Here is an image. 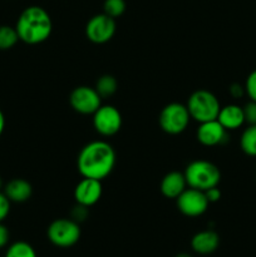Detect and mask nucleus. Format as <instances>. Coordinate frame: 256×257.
Wrapping results in <instances>:
<instances>
[{
  "mask_svg": "<svg viewBox=\"0 0 256 257\" xmlns=\"http://www.w3.org/2000/svg\"><path fill=\"white\" fill-rule=\"evenodd\" d=\"M115 165V153L112 146L104 141H94L80 151L78 156V171L85 178L102 181L110 175Z\"/></svg>",
  "mask_w": 256,
  "mask_h": 257,
  "instance_id": "f257e3e1",
  "label": "nucleus"
},
{
  "mask_svg": "<svg viewBox=\"0 0 256 257\" xmlns=\"http://www.w3.org/2000/svg\"><path fill=\"white\" fill-rule=\"evenodd\" d=\"M15 29L19 40L27 44H39L50 37L53 29L52 18L42 7L32 5L19 15Z\"/></svg>",
  "mask_w": 256,
  "mask_h": 257,
  "instance_id": "f03ea898",
  "label": "nucleus"
},
{
  "mask_svg": "<svg viewBox=\"0 0 256 257\" xmlns=\"http://www.w3.org/2000/svg\"><path fill=\"white\" fill-rule=\"evenodd\" d=\"M185 178L188 187L200 191H207L218 186L221 181V172L216 165L208 161H193L186 167Z\"/></svg>",
  "mask_w": 256,
  "mask_h": 257,
  "instance_id": "7ed1b4c3",
  "label": "nucleus"
},
{
  "mask_svg": "<svg viewBox=\"0 0 256 257\" xmlns=\"http://www.w3.org/2000/svg\"><path fill=\"white\" fill-rule=\"evenodd\" d=\"M186 107L191 118L200 123L217 119L218 112L221 109L220 102L216 95L205 89L193 92L188 98Z\"/></svg>",
  "mask_w": 256,
  "mask_h": 257,
  "instance_id": "20e7f679",
  "label": "nucleus"
},
{
  "mask_svg": "<svg viewBox=\"0 0 256 257\" xmlns=\"http://www.w3.org/2000/svg\"><path fill=\"white\" fill-rule=\"evenodd\" d=\"M47 235L50 242L57 247H72L79 241L80 227L74 220L58 218L50 223Z\"/></svg>",
  "mask_w": 256,
  "mask_h": 257,
  "instance_id": "39448f33",
  "label": "nucleus"
},
{
  "mask_svg": "<svg viewBox=\"0 0 256 257\" xmlns=\"http://www.w3.org/2000/svg\"><path fill=\"white\" fill-rule=\"evenodd\" d=\"M191 115L186 105L181 103H170L160 113L161 128L168 135H180L187 128Z\"/></svg>",
  "mask_w": 256,
  "mask_h": 257,
  "instance_id": "423d86ee",
  "label": "nucleus"
},
{
  "mask_svg": "<svg viewBox=\"0 0 256 257\" xmlns=\"http://www.w3.org/2000/svg\"><path fill=\"white\" fill-rule=\"evenodd\" d=\"M93 125L99 135L114 136L122 127V115L113 105H100L93 114Z\"/></svg>",
  "mask_w": 256,
  "mask_h": 257,
  "instance_id": "0eeeda50",
  "label": "nucleus"
},
{
  "mask_svg": "<svg viewBox=\"0 0 256 257\" xmlns=\"http://www.w3.org/2000/svg\"><path fill=\"white\" fill-rule=\"evenodd\" d=\"M69 103L73 109L80 114H94L95 110L102 105V98L95 88L80 85L70 93Z\"/></svg>",
  "mask_w": 256,
  "mask_h": 257,
  "instance_id": "6e6552de",
  "label": "nucleus"
},
{
  "mask_svg": "<svg viewBox=\"0 0 256 257\" xmlns=\"http://www.w3.org/2000/svg\"><path fill=\"white\" fill-rule=\"evenodd\" d=\"M176 200L180 212L188 217H198L203 215L210 203L203 191L192 187L186 188Z\"/></svg>",
  "mask_w": 256,
  "mask_h": 257,
  "instance_id": "1a4fd4ad",
  "label": "nucleus"
},
{
  "mask_svg": "<svg viewBox=\"0 0 256 257\" xmlns=\"http://www.w3.org/2000/svg\"><path fill=\"white\" fill-rule=\"evenodd\" d=\"M115 33V20L107 14H97L89 19L85 27V35L90 42L103 44L109 42Z\"/></svg>",
  "mask_w": 256,
  "mask_h": 257,
  "instance_id": "9d476101",
  "label": "nucleus"
},
{
  "mask_svg": "<svg viewBox=\"0 0 256 257\" xmlns=\"http://www.w3.org/2000/svg\"><path fill=\"white\" fill-rule=\"evenodd\" d=\"M102 191V183L99 180L83 177V180L75 186L74 198L78 205L90 207L99 201Z\"/></svg>",
  "mask_w": 256,
  "mask_h": 257,
  "instance_id": "9b49d317",
  "label": "nucleus"
},
{
  "mask_svg": "<svg viewBox=\"0 0 256 257\" xmlns=\"http://www.w3.org/2000/svg\"><path fill=\"white\" fill-rule=\"evenodd\" d=\"M197 140L201 145L213 147V146L222 145L227 141V131L217 119L208 120L201 123L197 130Z\"/></svg>",
  "mask_w": 256,
  "mask_h": 257,
  "instance_id": "f8f14e48",
  "label": "nucleus"
},
{
  "mask_svg": "<svg viewBox=\"0 0 256 257\" xmlns=\"http://www.w3.org/2000/svg\"><path fill=\"white\" fill-rule=\"evenodd\" d=\"M218 245H220V236L212 230H205L197 232L192 237V241H191V246H192L193 251L200 253V255H210V253L215 252L217 250Z\"/></svg>",
  "mask_w": 256,
  "mask_h": 257,
  "instance_id": "ddd939ff",
  "label": "nucleus"
},
{
  "mask_svg": "<svg viewBox=\"0 0 256 257\" xmlns=\"http://www.w3.org/2000/svg\"><path fill=\"white\" fill-rule=\"evenodd\" d=\"M217 120L223 125L226 131H233L240 128L245 123L243 108L236 104H228L221 107Z\"/></svg>",
  "mask_w": 256,
  "mask_h": 257,
  "instance_id": "4468645a",
  "label": "nucleus"
},
{
  "mask_svg": "<svg viewBox=\"0 0 256 257\" xmlns=\"http://www.w3.org/2000/svg\"><path fill=\"white\" fill-rule=\"evenodd\" d=\"M185 175L177 171L167 173L161 182V192L167 198H177L186 190Z\"/></svg>",
  "mask_w": 256,
  "mask_h": 257,
  "instance_id": "2eb2a0df",
  "label": "nucleus"
},
{
  "mask_svg": "<svg viewBox=\"0 0 256 257\" xmlns=\"http://www.w3.org/2000/svg\"><path fill=\"white\" fill-rule=\"evenodd\" d=\"M5 196L10 200V202L22 203L32 197L33 188L28 181L23 178H15L8 182L4 190Z\"/></svg>",
  "mask_w": 256,
  "mask_h": 257,
  "instance_id": "dca6fc26",
  "label": "nucleus"
},
{
  "mask_svg": "<svg viewBox=\"0 0 256 257\" xmlns=\"http://www.w3.org/2000/svg\"><path fill=\"white\" fill-rule=\"evenodd\" d=\"M241 150L251 157H256V124H251L241 135Z\"/></svg>",
  "mask_w": 256,
  "mask_h": 257,
  "instance_id": "f3484780",
  "label": "nucleus"
},
{
  "mask_svg": "<svg viewBox=\"0 0 256 257\" xmlns=\"http://www.w3.org/2000/svg\"><path fill=\"white\" fill-rule=\"evenodd\" d=\"M117 80H115V78L113 77V75L109 74L102 75V77L97 80V83H95V90H97L98 94L100 95V98H107L113 95L117 92Z\"/></svg>",
  "mask_w": 256,
  "mask_h": 257,
  "instance_id": "a211bd4d",
  "label": "nucleus"
},
{
  "mask_svg": "<svg viewBox=\"0 0 256 257\" xmlns=\"http://www.w3.org/2000/svg\"><path fill=\"white\" fill-rule=\"evenodd\" d=\"M5 257H38L30 243L25 241H17L8 247Z\"/></svg>",
  "mask_w": 256,
  "mask_h": 257,
  "instance_id": "6ab92c4d",
  "label": "nucleus"
},
{
  "mask_svg": "<svg viewBox=\"0 0 256 257\" xmlns=\"http://www.w3.org/2000/svg\"><path fill=\"white\" fill-rule=\"evenodd\" d=\"M19 40V35L15 28L9 25L0 27V50H8L14 47Z\"/></svg>",
  "mask_w": 256,
  "mask_h": 257,
  "instance_id": "aec40b11",
  "label": "nucleus"
},
{
  "mask_svg": "<svg viewBox=\"0 0 256 257\" xmlns=\"http://www.w3.org/2000/svg\"><path fill=\"white\" fill-rule=\"evenodd\" d=\"M103 10H104V14L115 19L125 12V2L124 0H104Z\"/></svg>",
  "mask_w": 256,
  "mask_h": 257,
  "instance_id": "412c9836",
  "label": "nucleus"
},
{
  "mask_svg": "<svg viewBox=\"0 0 256 257\" xmlns=\"http://www.w3.org/2000/svg\"><path fill=\"white\" fill-rule=\"evenodd\" d=\"M245 92L250 98V100L256 102V69L252 70L246 79Z\"/></svg>",
  "mask_w": 256,
  "mask_h": 257,
  "instance_id": "4be33fe9",
  "label": "nucleus"
},
{
  "mask_svg": "<svg viewBox=\"0 0 256 257\" xmlns=\"http://www.w3.org/2000/svg\"><path fill=\"white\" fill-rule=\"evenodd\" d=\"M243 115H245V122L248 123V125L256 124V102L250 100L243 107Z\"/></svg>",
  "mask_w": 256,
  "mask_h": 257,
  "instance_id": "5701e85b",
  "label": "nucleus"
},
{
  "mask_svg": "<svg viewBox=\"0 0 256 257\" xmlns=\"http://www.w3.org/2000/svg\"><path fill=\"white\" fill-rule=\"evenodd\" d=\"M10 212V200L5 196V193L0 192V222L8 217Z\"/></svg>",
  "mask_w": 256,
  "mask_h": 257,
  "instance_id": "b1692460",
  "label": "nucleus"
},
{
  "mask_svg": "<svg viewBox=\"0 0 256 257\" xmlns=\"http://www.w3.org/2000/svg\"><path fill=\"white\" fill-rule=\"evenodd\" d=\"M205 195H206V197H207L208 202L210 203L217 202V201L221 198V191L218 190L217 186H216V187H212V188H210V190L205 191Z\"/></svg>",
  "mask_w": 256,
  "mask_h": 257,
  "instance_id": "393cba45",
  "label": "nucleus"
},
{
  "mask_svg": "<svg viewBox=\"0 0 256 257\" xmlns=\"http://www.w3.org/2000/svg\"><path fill=\"white\" fill-rule=\"evenodd\" d=\"M87 208L85 206H82V205H78L77 207H74V211H73V220L75 221V222H78V221H82L84 220V217L87 216Z\"/></svg>",
  "mask_w": 256,
  "mask_h": 257,
  "instance_id": "a878e982",
  "label": "nucleus"
},
{
  "mask_svg": "<svg viewBox=\"0 0 256 257\" xmlns=\"http://www.w3.org/2000/svg\"><path fill=\"white\" fill-rule=\"evenodd\" d=\"M9 242V230L0 222V248L5 247Z\"/></svg>",
  "mask_w": 256,
  "mask_h": 257,
  "instance_id": "bb28decb",
  "label": "nucleus"
},
{
  "mask_svg": "<svg viewBox=\"0 0 256 257\" xmlns=\"http://www.w3.org/2000/svg\"><path fill=\"white\" fill-rule=\"evenodd\" d=\"M230 93H231V95H232V97L241 98L246 93L245 92V87H242V85L238 84V83H235V84L231 85Z\"/></svg>",
  "mask_w": 256,
  "mask_h": 257,
  "instance_id": "cd10ccee",
  "label": "nucleus"
},
{
  "mask_svg": "<svg viewBox=\"0 0 256 257\" xmlns=\"http://www.w3.org/2000/svg\"><path fill=\"white\" fill-rule=\"evenodd\" d=\"M4 128H5V117H4V113H3L2 109H0V136H2L3 132H4Z\"/></svg>",
  "mask_w": 256,
  "mask_h": 257,
  "instance_id": "c85d7f7f",
  "label": "nucleus"
},
{
  "mask_svg": "<svg viewBox=\"0 0 256 257\" xmlns=\"http://www.w3.org/2000/svg\"><path fill=\"white\" fill-rule=\"evenodd\" d=\"M176 257H192L190 255V253H186V252H182V253H178Z\"/></svg>",
  "mask_w": 256,
  "mask_h": 257,
  "instance_id": "c756f323",
  "label": "nucleus"
},
{
  "mask_svg": "<svg viewBox=\"0 0 256 257\" xmlns=\"http://www.w3.org/2000/svg\"><path fill=\"white\" fill-rule=\"evenodd\" d=\"M2 187H3V181L2 178H0V190H2Z\"/></svg>",
  "mask_w": 256,
  "mask_h": 257,
  "instance_id": "7c9ffc66",
  "label": "nucleus"
}]
</instances>
